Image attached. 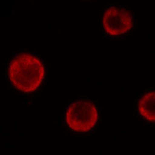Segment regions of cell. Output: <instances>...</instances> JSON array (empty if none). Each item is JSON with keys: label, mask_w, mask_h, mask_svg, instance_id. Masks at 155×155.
I'll return each mask as SVG.
<instances>
[{"label": "cell", "mask_w": 155, "mask_h": 155, "mask_svg": "<svg viewBox=\"0 0 155 155\" xmlns=\"http://www.w3.org/2000/svg\"><path fill=\"white\" fill-rule=\"evenodd\" d=\"M98 110L93 102L78 101L68 106L66 112V122L72 130L84 133L91 130L98 120Z\"/></svg>", "instance_id": "obj_2"}, {"label": "cell", "mask_w": 155, "mask_h": 155, "mask_svg": "<svg viewBox=\"0 0 155 155\" xmlns=\"http://www.w3.org/2000/svg\"><path fill=\"white\" fill-rule=\"evenodd\" d=\"M138 109L141 117L145 120L154 122L155 92L150 91L142 96L138 103Z\"/></svg>", "instance_id": "obj_4"}, {"label": "cell", "mask_w": 155, "mask_h": 155, "mask_svg": "<svg viewBox=\"0 0 155 155\" xmlns=\"http://www.w3.org/2000/svg\"><path fill=\"white\" fill-rule=\"evenodd\" d=\"M45 75L44 64L35 56L21 54L10 63L9 79L12 84L23 93L34 91L40 86Z\"/></svg>", "instance_id": "obj_1"}, {"label": "cell", "mask_w": 155, "mask_h": 155, "mask_svg": "<svg viewBox=\"0 0 155 155\" xmlns=\"http://www.w3.org/2000/svg\"><path fill=\"white\" fill-rule=\"evenodd\" d=\"M102 25L108 34L119 36L125 34L132 28V19L127 10L112 7L104 12Z\"/></svg>", "instance_id": "obj_3"}]
</instances>
